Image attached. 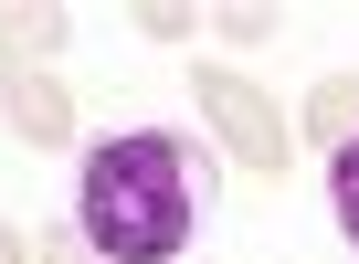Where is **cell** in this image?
I'll return each instance as SVG.
<instances>
[{
    "mask_svg": "<svg viewBox=\"0 0 359 264\" xmlns=\"http://www.w3.org/2000/svg\"><path fill=\"white\" fill-rule=\"evenodd\" d=\"M212 201H222V159L180 127L95 138L85 169H74V232L106 264H180L212 232Z\"/></svg>",
    "mask_w": 359,
    "mask_h": 264,
    "instance_id": "cell-1",
    "label": "cell"
},
{
    "mask_svg": "<svg viewBox=\"0 0 359 264\" xmlns=\"http://www.w3.org/2000/svg\"><path fill=\"white\" fill-rule=\"evenodd\" d=\"M191 95H201L212 138H222L243 169H264V180H275V169L296 159V148H285V117H275V106H264V85H243L233 64H201V74H191Z\"/></svg>",
    "mask_w": 359,
    "mask_h": 264,
    "instance_id": "cell-2",
    "label": "cell"
},
{
    "mask_svg": "<svg viewBox=\"0 0 359 264\" xmlns=\"http://www.w3.org/2000/svg\"><path fill=\"white\" fill-rule=\"evenodd\" d=\"M0 106H11V127H22L32 148H64V138H74V95H64L43 64H11V95H0Z\"/></svg>",
    "mask_w": 359,
    "mask_h": 264,
    "instance_id": "cell-3",
    "label": "cell"
},
{
    "mask_svg": "<svg viewBox=\"0 0 359 264\" xmlns=\"http://www.w3.org/2000/svg\"><path fill=\"white\" fill-rule=\"evenodd\" d=\"M306 138H317V148H348V138H359V74H327V85L306 95Z\"/></svg>",
    "mask_w": 359,
    "mask_h": 264,
    "instance_id": "cell-4",
    "label": "cell"
},
{
    "mask_svg": "<svg viewBox=\"0 0 359 264\" xmlns=\"http://www.w3.org/2000/svg\"><path fill=\"white\" fill-rule=\"evenodd\" d=\"M64 32H74L64 11H0V53H53Z\"/></svg>",
    "mask_w": 359,
    "mask_h": 264,
    "instance_id": "cell-5",
    "label": "cell"
},
{
    "mask_svg": "<svg viewBox=\"0 0 359 264\" xmlns=\"http://www.w3.org/2000/svg\"><path fill=\"white\" fill-rule=\"evenodd\" d=\"M327 201H338V232L359 243V138H348V148H327Z\"/></svg>",
    "mask_w": 359,
    "mask_h": 264,
    "instance_id": "cell-6",
    "label": "cell"
},
{
    "mask_svg": "<svg viewBox=\"0 0 359 264\" xmlns=\"http://www.w3.org/2000/svg\"><path fill=\"white\" fill-rule=\"evenodd\" d=\"M222 43H233V53H264V43H275V11H254V0L222 11Z\"/></svg>",
    "mask_w": 359,
    "mask_h": 264,
    "instance_id": "cell-7",
    "label": "cell"
},
{
    "mask_svg": "<svg viewBox=\"0 0 359 264\" xmlns=\"http://www.w3.org/2000/svg\"><path fill=\"white\" fill-rule=\"evenodd\" d=\"M137 32H148V43H191V11H169V0H158V11H137Z\"/></svg>",
    "mask_w": 359,
    "mask_h": 264,
    "instance_id": "cell-8",
    "label": "cell"
},
{
    "mask_svg": "<svg viewBox=\"0 0 359 264\" xmlns=\"http://www.w3.org/2000/svg\"><path fill=\"white\" fill-rule=\"evenodd\" d=\"M43 264H106V253H95L85 232H43Z\"/></svg>",
    "mask_w": 359,
    "mask_h": 264,
    "instance_id": "cell-9",
    "label": "cell"
},
{
    "mask_svg": "<svg viewBox=\"0 0 359 264\" xmlns=\"http://www.w3.org/2000/svg\"><path fill=\"white\" fill-rule=\"evenodd\" d=\"M0 264H32V243H22V232H11V222H0Z\"/></svg>",
    "mask_w": 359,
    "mask_h": 264,
    "instance_id": "cell-10",
    "label": "cell"
}]
</instances>
